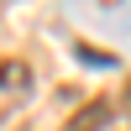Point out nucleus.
Wrapping results in <instances>:
<instances>
[{
  "label": "nucleus",
  "mask_w": 131,
  "mask_h": 131,
  "mask_svg": "<svg viewBox=\"0 0 131 131\" xmlns=\"http://www.w3.org/2000/svg\"><path fill=\"white\" fill-rule=\"evenodd\" d=\"M31 94V68L21 58H0V121Z\"/></svg>",
  "instance_id": "f257e3e1"
},
{
  "label": "nucleus",
  "mask_w": 131,
  "mask_h": 131,
  "mask_svg": "<svg viewBox=\"0 0 131 131\" xmlns=\"http://www.w3.org/2000/svg\"><path fill=\"white\" fill-rule=\"evenodd\" d=\"M110 115H115V110H110V100H94L84 115H73V121H68V131H100Z\"/></svg>",
  "instance_id": "f03ea898"
}]
</instances>
